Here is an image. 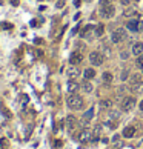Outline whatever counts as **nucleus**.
Wrapping results in <instances>:
<instances>
[{
    "label": "nucleus",
    "instance_id": "f257e3e1",
    "mask_svg": "<svg viewBox=\"0 0 143 149\" xmlns=\"http://www.w3.org/2000/svg\"><path fill=\"white\" fill-rule=\"evenodd\" d=\"M66 105L71 109H82L83 108V98L79 94H69V97L66 98Z\"/></svg>",
    "mask_w": 143,
    "mask_h": 149
},
{
    "label": "nucleus",
    "instance_id": "f03ea898",
    "mask_svg": "<svg viewBox=\"0 0 143 149\" xmlns=\"http://www.w3.org/2000/svg\"><path fill=\"white\" fill-rule=\"evenodd\" d=\"M126 39H128L126 31L122 29V28H119V29L113 31V34H111V40H113L114 43H122L123 40H126Z\"/></svg>",
    "mask_w": 143,
    "mask_h": 149
},
{
    "label": "nucleus",
    "instance_id": "7ed1b4c3",
    "mask_svg": "<svg viewBox=\"0 0 143 149\" xmlns=\"http://www.w3.org/2000/svg\"><path fill=\"white\" fill-rule=\"evenodd\" d=\"M77 140H79L80 143H88V142H91V140H92V131L83 128V129L77 134Z\"/></svg>",
    "mask_w": 143,
    "mask_h": 149
},
{
    "label": "nucleus",
    "instance_id": "20e7f679",
    "mask_svg": "<svg viewBox=\"0 0 143 149\" xmlns=\"http://www.w3.org/2000/svg\"><path fill=\"white\" fill-rule=\"evenodd\" d=\"M134 106H136V98L134 97H125L123 98V102H122V111L123 112L132 111Z\"/></svg>",
    "mask_w": 143,
    "mask_h": 149
},
{
    "label": "nucleus",
    "instance_id": "39448f33",
    "mask_svg": "<svg viewBox=\"0 0 143 149\" xmlns=\"http://www.w3.org/2000/svg\"><path fill=\"white\" fill-rule=\"evenodd\" d=\"M89 62L92 63L94 66H99L103 63V54H100V52H97V51H94L89 54Z\"/></svg>",
    "mask_w": 143,
    "mask_h": 149
},
{
    "label": "nucleus",
    "instance_id": "423d86ee",
    "mask_svg": "<svg viewBox=\"0 0 143 149\" xmlns=\"http://www.w3.org/2000/svg\"><path fill=\"white\" fill-rule=\"evenodd\" d=\"M140 88H142V77L138 74H134L131 77V91L137 92Z\"/></svg>",
    "mask_w": 143,
    "mask_h": 149
},
{
    "label": "nucleus",
    "instance_id": "0eeeda50",
    "mask_svg": "<svg viewBox=\"0 0 143 149\" xmlns=\"http://www.w3.org/2000/svg\"><path fill=\"white\" fill-rule=\"evenodd\" d=\"M100 12H102V16L103 17H106V19H111V17L114 16V12H115V8H114V5H105V6H102V9H100Z\"/></svg>",
    "mask_w": 143,
    "mask_h": 149
},
{
    "label": "nucleus",
    "instance_id": "6e6552de",
    "mask_svg": "<svg viewBox=\"0 0 143 149\" xmlns=\"http://www.w3.org/2000/svg\"><path fill=\"white\" fill-rule=\"evenodd\" d=\"M82 62H83V56H82V52H80V51H74L73 54H71V57H69V63H71V65H80Z\"/></svg>",
    "mask_w": 143,
    "mask_h": 149
},
{
    "label": "nucleus",
    "instance_id": "1a4fd4ad",
    "mask_svg": "<svg viewBox=\"0 0 143 149\" xmlns=\"http://www.w3.org/2000/svg\"><path fill=\"white\" fill-rule=\"evenodd\" d=\"M66 74H68V77L71 80H74V79H77L79 75H80V69H79V66L77 65H71L68 69H66Z\"/></svg>",
    "mask_w": 143,
    "mask_h": 149
},
{
    "label": "nucleus",
    "instance_id": "9d476101",
    "mask_svg": "<svg viewBox=\"0 0 143 149\" xmlns=\"http://www.w3.org/2000/svg\"><path fill=\"white\" fill-rule=\"evenodd\" d=\"M94 29H96V26L88 25V26H85V28H83V31L80 33V35H82L83 39H89V40H91L92 35H96V34H94Z\"/></svg>",
    "mask_w": 143,
    "mask_h": 149
},
{
    "label": "nucleus",
    "instance_id": "9b49d317",
    "mask_svg": "<svg viewBox=\"0 0 143 149\" xmlns=\"http://www.w3.org/2000/svg\"><path fill=\"white\" fill-rule=\"evenodd\" d=\"M79 121L77 119H75L74 115H68L66 117V128H68V131H74L75 128H77Z\"/></svg>",
    "mask_w": 143,
    "mask_h": 149
},
{
    "label": "nucleus",
    "instance_id": "f8f14e48",
    "mask_svg": "<svg viewBox=\"0 0 143 149\" xmlns=\"http://www.w3.org/2000/svg\"><path fill=\"white\" fill-rule=\"evenodd\" d=\"M132 54H134V56H137V57L143 54V43L142 42H136L132 45Z\"/></svg>",
    "mask_w": 143,
    "mask_h": 149
},
{
    "label": "nucleus",
    "instance_id": "ddd939ff",
    "mask_svg": "<svg viewBox=\"0 0 143 149\" xmlns=\"http://www.w3.org/2000/svg\"><path fill=\"white\" fill-rule=\"evenodd\" d=\"M134 134H136V128H134V126H126V128L123 129V137L125 138H132Z\"/></svg>",
    "mask_w": 143,
    "mask_h": 149
},
{
    "label": "nucleus",
    "instance_id": "4468645a",
    "mask_svg": "<svg viewBox=\"0 0 143 149\" xmlns=\"http://www.w3.org/2000/svg\"><path fill=\"white\" fill-rule=\"evenodd\" d=\"M79 88H80V85L77 82H74V80H69V82H68V91L71 94H77Z\"/></svg>",
    "mask_w": 143,
    "mask_h": 149
},
{
    "label": "nucleus",
    "instance_id": "2eb2a0df",
    "mask_svg": "<svg viewBox=\"0 0 143 149\" xmlns=\"http://www.w3.org/2000/svg\"><path fill=\"white\" fill-rule=\"evenodd\" d=\"M100 134H102V126L97 125L96 128H94V131H92V140L91 142H97V140L100 138Z\"/></svg>",
    "mask_w": 143,
    "mask_h": 149
},
{
    "label": "nucleus",
    "instance_id": "dca6fc26",
    "mask_svg": "<svg viewBox=\"0 0 143 149\" xmlns=\"http://www.w3.org/2000/svg\"><path fill=\"white\" fill-rule=\"evenodd\" d=\"M83 77L86 79V80H91L96 77V71L92 69V68H88V69H85L83 71Z\"/></svg>",
    "mask_w": 143,
    "mask_h": 149
},
{
    "label": "nucleus",
    "instance_id": "f3484780",
    "mask_svg": "<svg viewBox=\"0 0 143 149\" xmlns=\"http://www.w3.org/2000/svg\"><path fill=\"white\" fill-rule=\"evenodd\" d=\"M113 74H111V72H103V74H102V82L103 83H106V85H109L111 82H113Z\"/></svg>",
    "mask_w": 143,
    "mask_h": 149
},
{
    "label": "nucleus",
    "instance_id": "a211bd4d",
    "mask_svg": "<svg viewBox=\"0 0 143 149\" xmlns=\"http://www.w3.org/2000/svg\"><path fill=\"white\" fill-rule=\"evenodd\" d=\"M126 28L131 31H138V20H131L126 23Z\"/></svg>",
    "mask_w": 143,
    "mask_h": 149
},
{
    "label": "nucleus",
    "instance_id": "6ab92c4d",
    "mask_svg": "<svg viewBox=\"0 0 143 149\" xmlns=\"http://www.w3.org/2000/svg\"><path fill=\"white\" fill-rule=\"evenodd\" d=\"M105 33V25H97L96 29H94V34H96V37H102Z\"/></svg>",
    "mask_w": 143,
    "mask_h": 149
},
{
    "label": "nucleus",
    "instance_id": "aec40b11",
    "mask_svg": "<svg viewBox=\"0 0 143 149\" xmlns=\"http://www.w3.org/2000/svg\"><path fill=\"white\" fill-rule=\"evenodd\" d=\"M80 88H82L85 92H91V91H92V85L89 83V80H85V82L80 85Z\"/></svg>",
    "mask_w": 143,
    "mask_h": 149
},
{
    "label": "nucleus",
    "instance_id": "412c9836",
    "mask_svg": "<svg viewBox=\"0 0 143 149\" xmlns=\"http://www.w3.org/2000/svg\"><path fill=\"white\" fill-rule=\"evenodd\" d=\"M111 106H113V100H109V98L100 102V108H102V109H109Z\"/></svg>",
    "mask_w": 143,
    "mask_h": 149
},
{
    "label": "nucleus",
    "instance_id": "4be33fe9",
    "mask_svg": "<svg viewBox=\"0 0 143 149\" xmlns=\"http://www.w3.org/2000/svg\"><path fill=\"white\" fill-rule=\"evenodd\" d=\"M94 117V109H88L86 112L83 114V120H86V121H89Z\"/></svg>",
    "mask_w": 143,
    "mask_h": 149
},
{
    "label": "nucleus",
    "instance_id": "5701e85b",
    "mask_svg": "<svg viewBox=\"0 0 143 149\" xmlns=\"http://www.w3.org/2000/svg\"><path fill=\"white\" fill-rule=\"evenodd\" d=\"M136 65H137V68L140 69L142 72H143V54L142 56H138L137 57V62H136Z\"/></svg>",
    "mask_w": 143,
    "mask_h": 149
},
{
    "label": "nucleus",
    "instance_id": "b1692460",
    "mask_svg": "<svg viewBox=\"0 0 143 149\" xmlns=\"http://www.w3.org/2000/svg\"><path fill=\"white\" fill-rule=\"evenodd\" d=\"M134 14H136V11H134V9H125V12H123L125 17H131V16H134Z\"/></svg>",
    "mask_w": 143,
    "mask_h": 149
},
{
    "label": "nucleus",
    "instance_id": "393cba45",
    "mask_svg": "<svg viewBox=\"0 0 143 149\" xmlns=\"http://www.w3.org/2000/svg\"><path fill=\"white\" fill-rule=\"evenodd\" d=\"M128 75H129L128 69H123V71H122V75H120V79H122V80H126V79H128Z\"/></svg>",
    "mask_w": 143,
    "mask_h": 149
},
{
    "label": "nucleus",
    "instance_id": "a878e982",
    "mask_svg": "<svg viewBox=\"0 0 143 149\" xmlns=\"http://www.w3.org/2000/svg\"><path fill=\"white\" fill-rule=\"evenodd\" d=\"M103 52L106 54V56H111V49H109L108 45H105V46H103Z\"/></svg>",
    "mask_w": 143,
    "mask_h": 149
},
{
    "label": "nucleus",
    "instance_id": "bb28decb",
    "mask_svg": "<svg viewBox=\"0 0 143 149\" xmlns=\"http://www.w3.org/2000/svg\"><path fill=\"white\" fill-rule=\"evenodd\" d=\"M56 6L59 8V9H60V8H63L65 6V0H59V2L56 3Z\"/></svg>",
    "mask_w": 143,
    "mask_h": 149
},
{
    "label": "nucleus",
    "instance_id": "cd10ccee",
    "mask_svg": "<svg viewBox=\"0 0 143 149\" xmlns=\"http://www.w3.org/2000/svg\"><path fill=\"white\" fill-rule=\"evenodd\" d=\"M120 2H122V5L128 6V5H131V3H132V0H120Z\"/></svg>",
    "mask_w": 143,
    "mask_h": 149
},
{
    "label": "nucleus",
    "instance_id": "c85d7f7f",
    "mask_svg": "<svg viewBox=\"0 0 143 149\" xmlns=\"http://www.w3.org/2000/svg\"><path fill=\"white\" fill-rule=\"evenodd\" d=\"M105 5H109V0H100V6H105Z\"/></svg>",
    "mask_w": 143,
    "mask_h": 149
},
{
    "label": "nucleus",
    "instance_id": "c756f323",
    "mask_svg": "<svg viewBox=\"0 0 143 149\" xmlns=\"http://www.w3.org/2000/svg\"><path fill=\"white\" fill-rule=\"evenodd\" d=\"M3 28H5V29H11L12 25H11V23H3Z\"/></svg>",
    "mask_w": 143,
    "mask_h": 149
},
{
    "label": "nucleus",
    "instance_id": "7c9ffc66",
    "mask_svg": "<svg viewBox=\"0 0 143 149\" xmlns=\"http://www.w3.org/2000/svg\"><path fill=\"white\" fill-rule=\"evenodd\" d=\"M80 5H82V0H74V6H80Z\"/></svg>",
    "mask_w": 143,
    "mask_h": 149
},
{
    "label": "nucleus",
    "instance_id": "2f4dec72",
    "mask_svg": "<svg viewBox=\"0 0 143 149\" xmlns=\"http://www.w3.org/2000/svg\"><path fill=\"white\" fill-rule=\"evenodd\" d=\"M138 31L143 33V22H138Z\"/></svg>",
    "mask_w": 143,
    "mask_h": 149
},
{
    "label": "nucleus",
    "instance_id": "473e14b6",
    "mask_svg": "<svg viewBox=\"0 0 143 149\" xmlns=\"http://www.w3.org/2000/svg\"><path fill=\"white\" fill-rule=\"evenodd\" d=\"M12 5L17 6V5H19V0H12Z\"/></svg>",
    "mask_w": 143,
    "mask_h": 149
},
{
    "label": "nucleus",
    "instance_id": "72a5a7b5",
    "mask_svg": "<svg viewBox=\"0 0 143 149\" xmlns=\"http://www.w3.org/2000/svg\"><path fill=\"white\" fill-rule=\"evenodd\" d=\"M79 19H80V14H79V12H77V14L74 16V20H79Z\"/></svg>",
    "mask_w": 143,
    "mask_h": 149
},
{
    "label": "nucleus",
    "instance_id": "f704fd0d",
    "mask_svg": "<svg viewBox=\"0 0 143 149\" xmlns=\"http://www.w3.org/2000/svg\"><path fill=\"white\" fill-rule=\"evenodd\" d=\"M138 108H140V111H143V100L140 102V105H138Z\"/></svg>",
    "mask_w": 143,
    "mask_h": 149
},
{
    "label": "nucleus",
    "instance_id": "c9c22d12",
    "mask_svg": "<svg viewBox=\"0 0 143 149\" xmlns=\"http://www.w3.org/2000/svg\"><path fill=\"white\" fill-rule=\"evenodd\" d=\"M39 2H42V0H39Z\"/></svg>",
    "mask_w": 143,
    "mask_h": 149
}]
</instances>
